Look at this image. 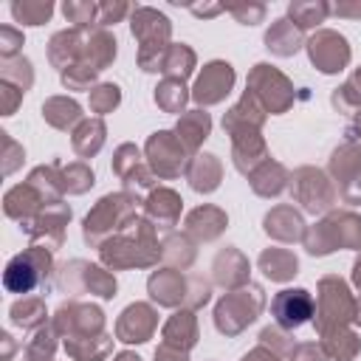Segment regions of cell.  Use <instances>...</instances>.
<instances>
[{"label":"cell","mask_w":361,"mask_h":361,"mask_svg":"<svg viewBox=\"0 0 361 361\" xmlns=\"http://www.w3.org/2000/svg\"><path fill=\"white\" fill-rule=\"evenodd\" d=\"M102 144H104V124L99 118L79 121V127L73 130V149L82 158H90L93 152H99Z\"/></svg>","instance_id":"obj_28"},{"label":"cell","mask_w":361,"mask_h":361,"mask_svg":"<svg viewBox=\"0 0 361 361\" xmlns=\"http://www.w3.org/2000/svg\"><path fill=\"white\" fill-rule=\"evenodd\" d=\"M265 45H268L274 54H279V56H290L293 51H299L302 34H299V28H296L290 20H276V23L268 28V34H265Z\"/></svg>","instance_id":"obj_23"},{"label":"cell","mask_w":361,"mask_h":361,"mask_svg":"<svg viewBox=\"0 0 361 361\" xmlns=\"http://www.w3.org/2000/svg\"><path fill=\"white\" fill-rule=\"evenodd\" d=\"M231 14L251 25V23H257V20L265 14V8H262V6H234V8H231Z\"/></svg>","instance_id":"obj_50"},{"label":"cell","mask_w":361,"mask_h":361,"mask_svg":"<svg viewBox=\"0 0 361 361\" xmlns=\"http://www.w3.org/2000/svg\"><path fill=\"white\" fill-rule=\"evenodd\" d=\"M8 8H11L14 23H20V25H42L54 14V6L48 0H23V3L17 0Z\"/></svg>","instance_id":"obj_33"},{"label":"cell","mask_w":361,"mask_h":361,"mask_svg":"<svg viewBox=\"0 0 361 361\" xmlns=\"http://www.w3.org/2000/svg\"><path fill=\"white\" fill-rule=\"evenodd\" d=\"M116 361H141V358H138V355H133V353H121Z\"/></svg>","instance_id":"obj_56"},{"label":"cell","mask_w":361,"mask_h":361,"mask_svg":"<svg viewBox=\"0 0 361 361\" xmlns=\"http://www.w3.org/2000/svg\"><path fill=\"white\" fill-rule=\"evenodd\" d=\"M189 180L197 192H212L220 183V164L214 155H197L189 164Z\"/></svg>","instance_id":"obj_29"},{"label":"cell","mask_w":361,"mask_h":361,"mask_svg":"<svg viewBox=\"0 0 361 361\" xmlns=\"http://www.w3.org/2000/svg\"><path fill=\"white\" fill-rule=\"evenodd\" d=\"M0 82H8L14 87H20L23 93L34 85V71H31V62L20 54V56H11V59H3L0 65Z\"/></svg>","instance_id":"obj_34"},{"label":"cell","mask_w":361,"mask_h":361,"mask_svg":"<svg viewBox=\"0 0 361 361\" xmlns=\"http://www.w3.org/2000/svg\"><path fill=\"white\" fill-rule=\"evenodd\" d=\"M251 183H254L257 195H265V197L268 195H279L285 189V169L279 164H265L262 172H254Z\"/></svg>","instance_id":"obj_37"},{"label":"cell","mask_w":361,"mask_h":361,"mask_svg":"<svg viewBox=\"0 0 361 361\" xmlns=\"http://www.w3.org/2000/svg\"><path fill=\"white\" fill-rule=\"evenodd\" d=\"M322 336H324V353L338 361H350L358 353V336L350 333L347 327H333V330H324Z\"/></svg>","instance_id":"obj_30"},{"label":"cell","mask_w":361,"mask_h":361,"mask_svg":"<svg viewBox=\"0 0 361 361\" xmlns=\"http://www.w3.org/2000/svg\"><path fill=\"white\" fill-rule=\"evenodd\" d=\"M20 48H23V31L14 25H0V56L3 59L20 56Z\"/></svg>","instance_id":"obj_46"},{"label":"cell","mask_w":361,"mask_h":361,"mask_svg":"<svg viewBox=\"0 0 361 361\" xmlns=\"http://www.w3.org/2000/svg\"><path fill=\"white\" fill-rule=\"evenodd\" d=\"M155 102L164 107V110H180L183 102H186V87L180 79H166L158 90H155Z\"/></svg>","instance_id":"obj_41"},{"label":"cell","mask_w":361,"mask_h":361,"mask_svg":"<svg viewBox=\"0 0 361 361\" xmlns=\"http://www.w3.org/2000/svg\"><path fill=\"white\" fill-rule=\"evenodd\" d=\"M155 324H158V316H155L152 307H147V305H130L121 313V319L116 324V333H118L121 341H147L152 336Z\"/></svg>","instance_id":"obj_17"},{"label":"cell","mask_w":361,"mask_h":361,"mask_svg":"<svg viewBox=\"0 0 361 361\" xmlns=\"http://www.w3.org/2000/svg\"><path fill=\"white\" fill-rule=\"evenodd\" d=\"M149 290L161 305H178L183 299V279L178 274H155L149 279Z\"/></svg>","instance_id":"obj_35"},{"label":"cell","mask_w":361,"mask_h":361,"mask_svg":"<svg viewBox=\"0 0 361 361\" xmlns=\"http://www.w3.org/2000/svg\"><path fill=\"white\" fill-rule=\"evenodd\" d=\"M155 361H186V355L180 353V350H169V347H161L158 353H155Z\"/></svg>","instance_id":"obj_51"},{"label":"cell","mask_w":361,"mask_h":361,"mask_svg":"<svg viewBox=\"0 0 361 361\" xmlns=\"http://www.w3.org/2000/svg\"><path fill=\"white\" fill-rule=\"evenodd\" d=\"M113 56H116V39L107 31L96 28L87 37H82V56H79V62L90 65L93 71H102L104 65L113 62Z\"/></svg>","instance_id":"obj_19"},{"label":"cell","mask_w":361,"mask_h":361,"mask_svg":"<svg viewBox=\"0 0 361 361\" xmlns=\"http://www.w3.org/2000/svg\"><path fill=\"white\" fill-rule=\"evenodd\" d=\"M293 361H327V353L316 344H302V347H296Z\"/></svg>","instance_id":"obj_49"},{"label":"cell","mask_w":361,"mask_h":361,"mask_svg":"<svg viewBox=\"0 0 361 361\" xmlns=\"http://www.w3.org/2000/svg\"><path fill=\"white\" fill-rule=\"evenodd\" d=\"M56 330L54 324H45L34 333V338L25 347V358L23 361H54V350H56Z\"/></svg>","instance_id":"obj_36"},{"label":"cell","mask_w":361,"mask_h":361,"mask_svg":"<svg viewBox=\"0 0 361 361\" xmlns=\"http://www.w3.org/2000/svg\"><path fill=\"white\" fill-rule=\"evenodd\" d=\"M51 251L42 248V245H31L25 248L23 254L11 257L6 271H3V285L8 293H31L34 288L45 285L48 282V274H51Z\"/></svg>","instance_id":"obj_1"},{"label":"cell","mask_w":361,"mask_h":361,"mask_svg":"<svg viewBox=\"0 0 361 361\" xmlns=\"http://www.w3.org/2000/svg\"><path fill=\"white\" fill-rule=\"evenodd\" d=\"M79 56H82V31L79 28L59 31V34L51 37V42H48V59H51L54 68H59V73L68 71L71 65H76Z\"/></svg>","instance_id":"obj_18"},{"label":"cell","mask_w":361,"mask_h":361,"mask_svg":"<svg viewBox=\"0 0 361 361\" xmlns=\"http://www.w3.org/2000/svg\"><path fill=\"white\" fill-rule=\"evenodd\" d=\"M118 99H121V93L116 85H99L90 93V107H93V113H107L118 104Z\"/></svg>","instance_id":"obj_43"},{"label":"cell","mask_w":361,"mask_h":361,"mask_svg":"<svg viewBox=\"0 0 361 361\" xmlns=\"http://www.w3.org/2000/svg\"><path fill=\"white\" fill-rule=\"evenodd\" d=\"M186 226H189V231H192L195 237H200V240H214V237L223 231V226H226V214H223L220 209H214V206H200V209H195V212L186 217Z\"/></svg>","instance_id":"obj_24"},{"label":"cell","mask_w":361,"mask_h":361,"mask_svg":"<svg viewBox=\"0 0 361 361\" xmlns=\"http://www.w3.org/2000/svg\"><path fill=\"white\" fill-rule=\"evenodd\" d=\"M96 73H99V71H93L90 65L76 62V65H71L68 71H62V85H65L68 90H87V87L93 85Z\"/></svg>","instance_id":"obj_42"},{"label":"cell","mask_w":361,"mask_h":361,"mask_svg":"<svg viewBox=\"0 0 361 361\" xmlns=\"http://www.w3.org/2000/svg\"><path fill=\"white\" fill-rule=\"evenodd\" d=\"M68 220H71V209L65 203H51L25 226V234L31 237V245H42V248L54 251L62 245Z\"/></svg>","instance_id":"obj_10"},{"label":"cell","mask_w":361,"mask_h":361,"mask_svg":"<svg viewBox=\"0 0 361 361\" xmlns=\"http://www.w3.org/2000/svg\"><path fill=\"white\" fill-rule=\"evenodd\" d=\"M271 310H274L279 327L293 330V327L305 324L307 316L313 313V299H310V293L305 288H288V290H282V293L274 296Z\"/></svg>","instance_id":"obj_13"},{"label":"cell","mask_w":361,"mask_h":361,"mask_svg":"<svg viewBox=\"0 0 361 361\" xmlns=\"http://www.w3.org/2000/svg\"><path fill=\"white\" fill-rule=\"evenodd\" d=\"M45 302L39 296H23L8 307V319L11 324L23 327V330H39L45 327Z\"/></svg>","instance_id":"obj_20"},{"label":"cell","mask_w":361,"mask_h":361,"mask_svg":"<svg viewBox=\"0 0 361 361\" xmlns=\"http://www.w3.org/2000/svg\"><path fill=\"white\" fill-rule=\"evenodd\" d=\"M124 14H127V6H124V3H116V6L102 3V6H99V17H96V23L110 25V23H116V20H118V17H124Z\"/></svg>","instance_id":"obj_48"},{"label":"cell","mask_w":361,"mask_h":361,"mask_svg":"<svg viewBox=\"0 0 361 361\" xmlns=\"http://www.w3.org/2000/svg\"><path fill=\"white\" fill-rule=\"evenodd\" d=\"M76 282H79L85 290L99 293L102 299H110V296L116 293V279H113L110 274H104V271L96 268V265L79 262V259L62 268V285H65V290H76Z\"/></svg>","instance_id":"obj_12"},{"label":"cell","mask_w":361,"mask_h":361,"mask_svg":"<svg viewBox=\"0 0 361 361\" xmlns=\"http://www.w3.org/2000/svg\"><path fill=\"white\" fill-rule=\"evenodd\" d=\"M158 259L155 243H152V231L147 220H138V234L135 240L127 237H116L110 243L102 245V262H107L110 268H130V265H149Z\"/></svg>","instance_id":"obj_3"},{"label":"cell","mask_w":361,"mask_h":361,"mask_svg":"<svg viewBox=\"0 0 361 361\" xmlns=\"http://www.w3.org/2000/svg\"><path fill=\"white\" fill-rule=\"evenodd\" d=\"M209 113L203 110H189L180 121H178V141L186 147V149H195L206 135H209Z\"/></svg>","instance_id":"obj_26"},{"label":"cell","mask_w":361,"mask_h":361,"mask_svg":"<svg viewBox=\"0 0 361 361\" xmlns=\"http://www.w3.org/2000/svg\"><path fill=\"white\" fill-rule=\"evenodd\" d=\"M65 350L73 361H102L110 353V338L104 333L87 338H65Z\"/></svg>","instance_id":"obj_25"},{"label":"cell","mask_w":361,"mask_h":361,"mask_svg":"<svg viewBox=\"0 0 361 361\" xmlns=\"http://www.w3.org/2000/svg\"><path fill=\"white\" fill-rule=\"evenodd\" d=\"M133 34L141 39V51H138L141 68L158 71V65H164L161 51L166 48V39H169V20L155 8L141 6L133 11Z\"/></svg>","instance_id":"obj_2"},{"label":"cell","mask_w":361,"mask_h":361,"mask_svg":"<svg viewBox=\"0 0 361 361\" xmlns=\"http://www.w3.org/2000/svg\"><path fill=\"white\" fill-rule=\"evenodd\" d=\"M195 336H197V327H195V319L192 313H175L166 327H164V338H166V347H178V350H189L195 344Z\"/></svg>","instance_id":"obj_27"},{"label":"cell","mask_w":361,"mask_h":361,"mask_svg":"<svg viewBox=\"0 0 361 361\" xmlns=\"http://www.w3.org/2000/svg\"><path fill=\"white\" fill-rule=\"evenodd\" d=\"M42 118L56 127V130H71L79 118H82V110L73 99L68 96H51L45 104H42Z\"/></svg>","instance_id":"obj_21"},{"label":"cell","mask_w":361,"mask_h":361,"mask_svg":"<svg viewBox=\"0 0 361 361\" xmlns=\"http://www.w3.org/2000/svg\"><path fill=\"white\" fill-rule=\"evenodd\" d=\"M54 330L62 338H87V336H99L104 316L99 307L93 305H82V302H68L56 310L54 316Z\"/></svg>","instance_id":"obj_7"},{"label":"cell","mask_w":361,"mask_h":361,"mask_svg":"<svg viewBox=\"0 0 361 361\" xmlns=\"http://www.w3.org/2000/svg\"><path fill=\"white\" fill-rule=\"evenodd\" d=\"M0 341H3V355H0V361H11V353H14V338H11L8 333H3V336H0Z\"/></svg>","instance_id":"obj_52"},{"label":"cell","mask_w":361,"mask_h":361,"mask_svg":"<svg viewBox=\"0 0 361 361\" xmlns=\"http://www.w3.org/2000/svg\"><path fill=\"white\" fill-rule=\"evenodd\" d=\"M62 11H65L68 23H76L79 28L90 25L99 17V6H93V3H65Z\"/></svg>","instance_id":"obj_44"},{"label":"cell","mask_w":361,"mask_h":361,"mask_svg":"<svg viewBox=\"0 0 361 361\" xmlns=\"http://www.w3.org/2000/svg\"><path fill=\"white\" fill-rule=\"evenodd\" d=\"M192 65H195V54H192L186 45H169V48H166L164 71H169V73H175L178 79H183V76L192 73Z\"/></svg>","instance_id":"obj_39"},{"label":"cell","mask_w":361,"mask_h":361,"mask_svg":"<svg viewBox=\"0 0 361 361\" xmlns=\"http://www.w3.org/2000/svg\"><path fill=\"white\" fill-rule=\"evenodd\" d=\"M353 279H355V285L361 288V259L355 262V274H353Z\"/></svg>","instance_id":"obj_55"},{"label":"cell","mask_w":361,"mask_h":361,"mask_svg":"<svg viewBox=\"0 0 361 361\" xmlns=\"http://www.w3.org/2000/svg\"><path fill=\"white\" fill-rule=\"evenodd\" d=\"M147 212L149 217H155L158 223H175L178 220V212H180V197L172 192V189H158L149 195L147 200Z\"/></svg>","instance_id":"obj_32"},{"label":"cell","mask_w":361,"mask_h":361,"mask_svg":"<svg viewBox=\"0 0 361 361\" xmlns=\"http://www.w3.org/2000/svg\"><path fill=\"white\" fill-rule=\"evenodd\" d=\"M296 197L302 200V206L307 212H322L330 206L333 200V192H330V183L322 172L316 169H299L296 172Z\"/></svg>","instance_id":"obj_16"},{"label":"cell","mask_w":361,"mask_h":361,"mask_svg":"<svg viewBox=\"0 0 361 361\" xmlns=\"http://www.w3.org/2000/svg\"><path fill=\"white\" fill-rule=\"evenodd\" d=\"M307 54H310V62L322 71V73H338L347 68L350 62V45L341 34L336 31H319L307 39Z\"/></svg>","instance_id":"obj_9"},{"label":"cell","mask_w":361,"mask_h":361,"mask_svg":"<svg viewBox=\"0 0 361 361\" xmlns=\"http://www.w3.org/2000/svg\"><path fill=\"white\" fill-rule=\"evenodd\" d=\"M288 11H290V20L296 23V28H310V25H319L330 8L324 3H293Z\"/></svg>","instance_id":"obj_38"},{"label":"cell","mask_w":361,"mask_h":361,"mask_svg":"<svg viewBox=\"0 0 361 361\" xmlns=\"http://www.w3.org/2000/svg\"><path fill=\"white\" fill-rule=\"evenodd\" d=\"M262 307V290L257 285H248L245 290L234 293V296H226L217 310H214V322H217V330L220 333H240L245 324H251L257 319Z\"/></svg>","instance_id":"obj_5"},{"label":"cell","mask_w":361,"mask_h":361,"mask_svg":"<svg viewBox=\"0 0 361 361\" xmlns=\"http://www.w3.org/2000/svg\"><path fill=\"white\" fill-rule=\"evenodd\" d=\"M20 102H23V90L8 85V82H0V113L3 116H14Z\"/></svg>","instance_id":"obj_47"},{"label":"cell","mask_w":361,"mask_h":361,"mask_svg":"<svg viewBox=\"0 0 361 361\" xmlns=\"http://www.w3.org/2000/svg\"><path fill=\"white\" fill-rule=\"evenodd\" d=\"M333 11L336 14H353V17H358L361 14V6H336Z\"/></svg>","instance_id":"obj_54"},{"label":"cell","mask_w":361,"mask_h":361,"mask_svg":"<svg viewBox=\"0 0 361 361\" xmlns=\"http://www.w3.org/2000/svg\"><path fill=\"white\" fill-rule=\"evenodd\" d=\"M62 180H65V192L82 195V192H87L93 186V172L82 161H76V164H68L62 169Z\"/></svg>","instance_id":"obj_40"},{"label":"cell","mask_w":361,"mask_h":361,"mask_svg":"<svg viewBox=\"0 0 361 361\" xmlns=\"http://www.w3.org/2000/svg\"><path fill=\"white\" fill-rule=\"evenodd\" d=\"M243 361H276V355H274V353H265L262 347H257V350H254V353H248Z\"/></svg>","instance_id":"obj_53"},{"label":"cell","mask_w":361,"mask_h":361,"mask_svg":"<svg viewBox=\"0 0 361 361\" xmlns=\"http://www.w3.org/2000/svg\"><path fill=\"white\" fill-rule=\"evenodd\" d=\"M248 87H251V96L257 102H262L271 113H282L293 102L290 82L271 65H257L248 76Z\"/></svg>","instance_id":"obj_6"},{"label":"cell","mask_w":361,"mask_h":361,"mask_svg":"<svg viewBox=\"0 0 361 361\" xmlns=\"http://www.w3.org/2000/svg\"><path fill=\"white\" fill-rule=\"evenodd\" d=\"M350 85H353V87H355V85H358V87H361V71H358V73H355V76H353V82H350Z\"/></svg>","instance_id":"obj_57"},{"label":"cell","mask_w":361,"mask_h":361,"mask_svg":"<svg viewBox=\"0 0 361 361\" xmlns=\"http://www.w3.org/2000/svg\"><path fill=\"white\" fill-rule=\"evenodd\" d=\"M48 203L39 197V192L31 186V183H14L6 197H3V209H6V217L17 220L20 228H25Z\"/></svg>","instance_id":"obj_15"},{"label":"cell","mask_w":361,"mask_h":361,"mask_svg":"<svg viewBox=\"0 0 361 361\" xmlns=\"http://www.w3.org/2000/svg\"><path fill=\"white\" fill-rule=\"evenodd\" d=\"M0 141H3V175H11L20 164H23V144H17L8 133H0Z\"/></svg>","instance_id":"obj_45"},{"label":"cell","mask_w":361,"mask_h":361,"mask_svg":"<svg viewBox=\"0 0 361 361\" xmlns=\"http://www.w3.org/2000/svg\"><path fill=\"white\" fill-rule=\"evenodd\" d=\"M231 85H234V71H231V65H228V62H209V65L203 68V73L197 76L192 96H195V102H200V104H217V102L226 99V93L231 90Z\"/></svg>","instance_id":"obj_11"},{"label":"cell","mask_w":361,"mask_h":361,"mask_svg":"<svg viewBox=\"0 0 361 361\" xmlns=\"http://www.w3.org/2000/svg\"><path fill=\"white\" fill-rule=\"evenodd\" d=\"M133 214V197L130 195H107L96 203V209L85 217V240L99 243L102 234L110 228H118Z\"/></svg>","instance_id":"obj_8"},{"label":"cell","mask_w":361,"mask_h":361,"mask_svg":"<svg viewBox=\"0 0 361 361\" xmlns=\"http://www.w3.org/2000/svg\"><path fill=\"white\" fill-rule=\"evenodd\" d=\"M316 327L319 333L344 327L350 319H355V299L350 296L347 285L338 276H324L319 282V310H316Z\"/></svg>","instance_id":"obj_4"},{"label":"cell","mask_w":361,"mask_h":361,"mask_svg":"<svg viewBox=\"0 0 361 361\" xmlns=\"http://www.w3.org/2000/svg\"><path fill=\"white\" fill-rule=\"evenodd\" d=\"M259 268H262L271 279L282 282V279H290V276L296 274V257H293L290 251H285V248H271V251H265V254L259 257Z\"/></svg>","instance_id":"obj_31"},{"label":"cell","mask_w":361,"mask_h":361,"mask_svg":"<svg viewBox=\"0 0 361 361\" xmlns=\"http://www.w3.org/2000/svg\"><path fill=\"white\" fill-rule=\"evenodd\" d=\"M265 231L276 240H285V243L299 240L302 237V217L290 206H279L265 217Z\"/></svg>","instance_id":"obj_22"},{"label":"cell","mask_w":361,"mask_h":361,"mask_svg":"<svg viewBox=\"0 0 361 361\" xmlns=\"http://www.w3.org/2000/svg\"><path fill=\"white\" fill-rule=\"evenodd\" d=\"M355 319H358V322H361V299H358V302H355Z\"/></svg>","instance_id":"obj_58"},{"label":"cell","mask_w":361,"mask_h":361,"mask_svg":"<svg viewBox=\"0 0 361 361\" xmlns=\"http://www.w3.org/2000/svg\"><path fill=\"white\" fill-rule=\"evenodd\" d=\"M183 149L186 147L172 133H155L147 141V155H149L155 172L164 175V178H172V175L180 172V166H183Z\"/></svg>","instance_id":"obj_14"}]
</instances>
